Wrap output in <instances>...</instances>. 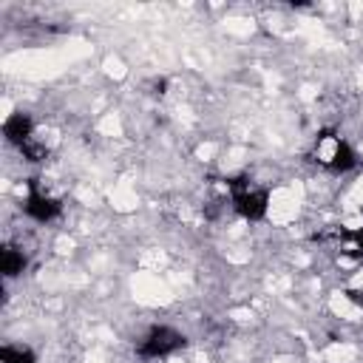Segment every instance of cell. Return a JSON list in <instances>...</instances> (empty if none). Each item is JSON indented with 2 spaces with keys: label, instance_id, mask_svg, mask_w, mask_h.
Masks as SVG:
<instances>
[{
  "label": "cell",
  "instance_id": "3957f363",
  "mask_svg": "<svg viewBox=\"0 0 363 363\" xmlns=\"http://www.w3.org/2000/svg\"><path fill=\"white\" fill-rule=\"evenodd\" d=\"M182 346H184V335L179 329H173V326H153L142 337V343L136 346V352H139V357L156 360V357H170Z\"/></svg>",
  "mask_w": 363,
  "mask_h": 363
},
{
  "label": "cell",
  "instance_id": "52a82bcc",
  "mask_svg": "<svg viewBox=\"0 0 363 363\" xmlns=\"http://www.w3.org/2000/svg\"><path fill=\"white\" fill-rule=\"evenodd\" d=\"M0 363H37V357L23 343H6L0 349Z\"/></svg>",
  "mask_w": 363,
  "mask_h": 363
},
{
  "label": "cell",
  "instance_id": "6da1fadb",
  "mask_svg": "<svg viewBox=\"0 0 363 363\" xmlns=\"http://www.w3.org/2000/svg\"><path fill=\"white\" fill-rule=\"evenodd\" d=\"M227 193H230V204L238 216H244L247 221H261L267 216L269 207V190L258 182H252L250 176H238L227 182Z\"/></svg>",
  "mask_w": 363,
  "mask_h": 363
},
{
  "label": "cell",
  "instance_id": "277c9868",
  "mask_svg": "<svg viewBox=\"0 0 363 363\" xmlns=\"http://www.w3.org/2000/svg\"><path fill=\"white\" fill-rule=\"evenodd\" d=\"M23 210H26V216H31L34 221L45 224V221H51V218L60 216L62 201H60L51 190H45L40 182H28V193H26V204H23Z\"/></svg>",
  "mask_w": 363,
  "mask_h": 363
},
{
  "label": "cell",
  "instance_id": "5b68a950",
  "mask_svg": "<svg viewBox=\"0 0 363 363\" xmlns=\"http://www.w3.org/2000/svg\"><path fill=\"white\" fill-rule=\"evenodd\" d=\"M3 133H6V142H9V145L23 147V145H28V142L37 136V128H34V122H31L28 113L17 111V113H11V116L3 122Z\"/></svg>",
  "mask_w": 363,
  "mask_h": 363
},
{
  "label": "cell",
  "instance_id": "7a4b0ae2",
  "mask_svg": "<svg viewBox=\"0 0 363 363\" xmlns=\"http://www.w3.org/2000/svg\"><path fill=\"white\" fill-rule=\"evenodd\" d=\"M312 159L332 173H343L352 170L357 164V156L352 150V145L337 133V130H320L312 142Z\"/></svg>",
  "mask_w": 363,
  "mask_h": 363
},
{
  "label": "cell",
  "instance_id": "8992f818",
  "mask_svg": "<svg viewBox=\"0 0 363 363\" xmlns=\"http://www.w3.org/2000/svg\"><path fill=\"white\" fill-rule=\"evenodd\" d=\"M23 267H26V255H23V250L6 244V247L0 250V269H3V275H6V278H14V275L23 272Z\"/></svg>",
  "mask_w": 363,
  "mask_h": 363
}]
</instances>
